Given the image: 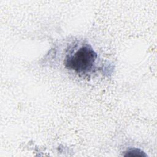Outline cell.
Here are the masks:
<instances>
[{"label":"cell","instance_id":"1","mask_svg":"<svg viewBox=\"0 0 157 157\" xmlns=\"http://www.w3.org/2000/svg\"><path fill=\"white\" fill-rule=\"evenodd\" d=\"M97 57V53L90 45L83 44L66 56L64 65L77 74H86L94 68Z\"/></svg>","mask_w":157,"mask_h":157},{"label":"cell","instance_id":"2","mask_svg":"<svg viewBox=\"0 0 157 157\" xmlns=\"http://www.w3.org/2000/svg\"><path fill=\"white\" fill-rule=\"evenodd\" d=\"M124 156H147V155L139 148H130L125 151Z\"/></svg>","mask_w":157,"mask_h":157}]
</instances>
